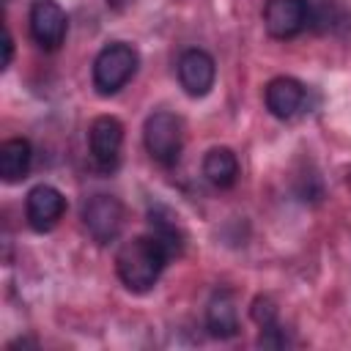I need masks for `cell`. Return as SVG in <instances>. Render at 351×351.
Here are the masks:
<instances>
[{
	"mask_svg": "<svg viewBox=\"0 0 351 351\" xmlns=\"http://www.w3.org/2000/svg\"><path fill=\"white\" fill-rule=\"evenodd\" d=\"M250 315L258 326H269V324L277 321V304L269 296H255V302L250 307Z\"/></svg>",
	"mask_w": 351,
	"mask_h": 351,
	"instance_id": "obj_15",
	"label": "cell"
},
{
	"mask_svg": "<svg viewBox=\"0 0 351 351\" xmlns=\"http://www.w3.org/2000/svg\"><path fill=\"white\" fill-rule=\"evenodd\" d=\"M69 19L55 0H36L30 5V36L41 49H58L66 38Z\"/></svg>",
	"mask_w": 351,
	"mask_h": 351,
	"instance_id": "obj_6",
	"label": "cell"
},
{
	"mask_svg": "<svg viewBox=\"0 0 351 351\" xmlns=\"http://www.w3.org/2000/svg\"><path fill=\"white\" fill-rule=\"evenodd\" d=\"M11 58H14V38H11V33L5 30V36H3V69L11 66Z\"/></svg>",
	"mask_w": 351,
	"mask_h": 351,
	"instance_id": "obj_17",
	"label": "cell"
},
{
	"mask_svg": "<svg viewBox=\"0 0 351 351\" xmlns=\"http://www.w3.org/2000/svg\"><path fill=\"white\" fill-rule=\"evenodd\" d=\"M30 162H33V148L25 137H14L0 145V178L5 184L25 178L30 170Z\"/></svg>",
	"mask_w": 351,
	"mask_h": 351,
	"instance_id": "obj_12",
	"label": "cell"
},
{
	"mask_svg": "<svg viewBox=\"0 0 351 351\" xmlns=\"http://www.w3.org/2000/svg\"><path fill=\"white\" fill-rule=\"evenodd\" d=\"M310 14L307 0H266L263 25L274 38H293L310 25Z\"/></svg>",
	"mask_w": 351,
	"mask_h": 351,
	"instance_id": "obj_5",
	"label": "cell"
},
{
	"mask_svg": "<svg viewBox=\"0 0 351 351\" xmlns=\"http://www.w3.org/2000/svg\"><path fill=\"white\" fill-rule=\"evenodd\" d=\"M203 176L208 178V184H214L217 189H228L236 184L239 178V159L230 148L219 145V148H211L203 159Z\"/></svg>",
	"mask_w": 351,
	"mask_h": 351,
	"instance_id": "obj_13",
	"label": "cell"
},
{
	"mask_svg": "<svg viewBox=\"0 0 351 351\" xmlns=\"http://www.w3.org/2000/svg\"><path fill=\"white\" fill-rule=\"evenodd\" d=\"M137 63H140V55L134 47L123 44V41H115V44H107L96 60H93V88L101 93V96H112L118 93L137 71Z\"/></svg>",
	"mask_w": 351,
	"mask_h": 351,
	"instance_id": "obj_2",
	"label": "cell"
},
{
	"mask_svg": "<svg viewBox=\"0 0 351 351\" xmlns=\"http://www.w3.org/2000/svg\"><path fill=\"white\" fill-rule=\"evenodd\" d=\"M143 140H145V148L151 154V159H156L159 165L170 167L178 162L181 156V143H184V123L178 115L167 112V110H159L154 115L145 118V126H143Z\"/></svg>",
	"mask_w": 351,
	"mask_h": 351,
	"instance_id": "obj_3",
	"label": "cell"
},
{
	"mask_svg": "<svg viewBox=\"0 0 351 351\" xmlns=\"http://www.w3.org/2000/svg\"><path fill=\"white\" fill-rule=\"evenodd\" d=\"M304 99H307V90L293 77H274L266 85V107L274 118H282V121L293 118L304 107Z\"/></svg>",
	"mask_w": 351,
	"mask_h": 351,
	"instance_id": "obj_10",
	"label": "cell"
},
{
	"mask_svg": "<svg viewBox=\"0 0 351 351\" xmlns=\"http://www.w3.org/2000/svg\"><path fill=\"white\" fill-rule=\"evenodd\" d=\"M66 214V197L60 189L49 186V184H38L27 192V200H25V217H27V225L36 230V233H47L52 230L60 217Z\"/></svg>",
	"mask_w": 351,
	"mask_h": 351,
	"instance_id": "obj_7",
	"label": "cell"
},
{
	"mask_svg": "<svg viewBox=\"0 0 351 351\" xmlns=\"http://www.w3.org/2000/svg\"><path fill=\"white\" fill-rule=\"evenodd\" d=\"M82 222H85L88 233L93 236V241L110 244L118 239V233L123 228V206L112 195H93L82 206Z\"/></svg>",
	"mask_w": 351,
	"mask_h": 351,
	"instance_id": "obj_4",
	"label": "cell"
},
{
	"mask_svg": "<svg viewBox=\"0 0 351 351\" xmlns=\"http://www.w3.org/2000/svg\"><path fill=\"white\" fill-rule=\"evenodd\" d=\"M173 258L167 255V250L148 233V236H134L132 241H126L118 255H115V271L121 277V282L134 291V293H145L156 285L162 269L170 263Z\"/></svg>",
	"mask_w": 351,
	"mask_h": 351,
	"instance_id": "obj_1",
	"label": "cell"
},
{
	"mask_svg": "<svg viewBox=\"0 0 351 351\" xmlns=\"http://www.w3.org/2000/svg\"><path fill=\"white\" fill-rule=\"evenodd\" d=\"M206 329L219 337L228 340L233 335H239V310H236V296L228 288H219L206 307Z\"/></svg>",
	"mask_w": 351,
	"mask_h": 351,
	"instance_id": "obj_11",
	"label": "cell"
},
{
	"mask_svg": "<svg viewBox=\"0 0 351 351\" xmlns=\"http://www.w3.org/2000/svg\"><path fill=\"white\" fill-rule=\"evenodd\" d=\"M258 346H263V348H282V346H288V335H285L282 326L274 321V324H269V326H261Z\"/></svg>",
	"mask_w": 351,
	"mask_h": 351,
	"instance_id": "obj_16",
	"label": "cell"
},
{
	"mask_svg": "<svg viewBox=\"0 0 351 351\" xmlns=\"http://www.w3.org/2000/svg\"><path fill=\"white\" fill-rule=\"evenodd\" d=\"M165 214V208H151V219H148V225H151V236L167 250V255L170 258H178L181 255V250H184V233H181V228H178V222L167 214V217H162Z\"/></svg>",
	"mask_w": 351,
	"mask_h": 351,
	"instance_id": "obj_14",
	"label": "cell"
},
{
	"mask_svg": "<svg viewBox=\"0 0 351 351\" xmlns=\"http://www.w3.org/2000/svg\"><path fill=\"white\" fill-rule=\"evenodd\" d=\"M214 77H217V66L208 52L186 49L178 58V82L189 96H195V99L206 96L214 88Z\"/></svg>",
	"mask_w": 351,
	"mask_h": 351,
	"instance_id": "obj_9",
	"label": "cell"
},
{
	"mask_svg": "<svg viewBox=\"0 0 351 351\" xmlns=\"http://www.w3.org/2000/svg\"><path fill=\"white\" fill-rule=\"evenodd\" d=\"M121 145H123V126L112 115H99L90 123V156L99 170L110 173L121 162Z\"/></svg>",
	"mask_w": 351,
	"mask_h": 351,
	"instance_id": "obj_8",
	"label": "cell"
}]
</instances>
